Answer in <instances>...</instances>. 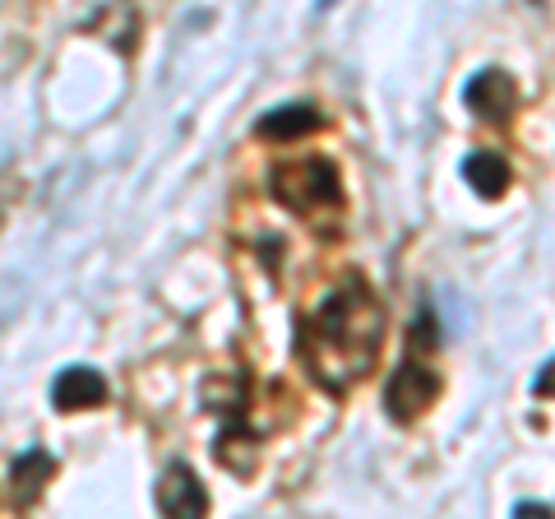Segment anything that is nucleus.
Listing matches in <instances>:
<instances>
[{"label":"nucleus","instance_id":"obj_5","mask_svg":"<svg viewBox=\"0 0 555 519\" xmlns=\"http://www.w3.org/2000/svg\"><path fill=\"white\" fill-rule=\"evenodd\" d=\"M158 506H163L167 519H204L208 515V496H204V488H199V478H195L190 464L177 459L163 473V482H158Z\"/></svg>","mask_w":555,"mask_h":519},{"label":"nucleus","instance_id":"obj_1","mask_svg":"<svg viewBox=\"0 0 555 519\" xmlns=\"http://www.w3.org/2000/svg\"><path fill=\"white\" fill-rule=\"evenodd\" d=\"M385 316L375 292L361 279H343L328 298L301 320V362L328 390H347L375 367Z\"/></svg>","mask_w":555,"mask_h":519},{"label":"nucleus","instance_id":"obj_2","mask_svg":"<svg viewBox=\"0 0 555 519\" xmlns=\"http://www.w3.org/2000/svg\"><path fill=\"white\" fill-rule=\"evenodd\" d=\"M273 195L297 214H320V210H334L343 204V181H338V167L328 159H297V163H283L273 172Z\"/></svg>","mask_w":555,"mask_h":519},{"label":"nucleus","instance_id":"obj_6","mask_svg":"<svg viewBox=\"0 0 555 519\" xmlns=\"http://www.w3.org/2000/svg\"><path fill=\"white\" fill-rule=\"evenodd\" d=\"M107 400V380H102L93 367H65L51 385V404L61 413H79V408H93Z\"/></svg>","mask_w":555,"mask_h":519},{"label":"nucleus","instance_id":"obj_8","mask_svg":"<svg viewBox=\"0 0 555 519\" xmlns=\"http://www.w3.org/2000/svg\"><path fill=\"white\" fill-rule=\"evenodd\" d=\"M463 177L481 200H500L509 190V167L500 153H473V159L463 163Z\"/></svg>","mask_w":555,"mask_h":519},{"label":"nucleus","instance_id":"obj_10","mask_svg":"<svg viewBox=\"0 0 555 519\" xmlns=\"http://www.w3.org/2000/svg\"><path fill=\"white\" fill-rule=\"evenodd\" d=\"M514 519H555V510L542 506V501H518V506H514Z\"/></svg>","mask_w":555,"mask_h":519},{"label":"nucleus","instance_id":"obj_11","mask_svg":"<svg viewBox=\"0 0 555 519\" xmlns=\"http://www.w3.org/2000/svg\"><path fill=\"white\" fill-rule=\"evenodd\" d=\"M537 394H542V400H555V357L546 362L542 371H537V385H532Z\"/></svg>","mask_w":555,"mask_h":519},{"label":"nucleus","instance_id":"obj_4","mask_svg":"<svg viewBox=\"0 0 555 519\" xmlns=\"http://www.w3.org/2000/svg\"><path fill=\"white\" fill-rule=\"evenodd\" d=\"M463 102H467V112L481 116V121H509L518 107V89L505 71H481V75L467 79Z\"/></svg>","mask_w":555,"mask_h":519},{"label":"nucleus","instance_id":"obj_3","mask_svg":"<svg viewBox=\"0 0 555 519\" xmlns=\"http://www.w3.org/2000/svg\"><path fill=\"white\" fill-rule=\"evenodd\" d=\"M440 394V376L416 357H403L398 371L389 376V390H385V408L393 413L398 422H412L416 413H426V404Z\"/></svg>","mask_w":555,"mask_h":519},{"label":"nucleus","instance_id":"obj_7","mask_svg":"<svg viewBox=\"0 0 555 519\" xmlns=\"http://www.w3.org/2000/svg\"><path fill=\"white\" fill-rule=\"evenodd\" d=\"M324 126V116L310 107V102H287V107H273L259 116V140H278V144H287V140H301V135L310 130H320Z\"/></svg>","mask_w":555,"mask_h":519},{"label":"nucleus","instance_id":"obj_9","mask_svg":"<svg viewBox=\"0 0 555 519\" xmlns=\"http://www.w3.org/2000/svg\"><path fill=\"white\" fill-rule=\"evenodd\" d=\"M51 473H56V459H51L47 450H38V445L24 450V455L14 459V473H10L14 496H20V501H33V496L47 488V478H51Z\"/></svg>","mask_w":555,"mask_h":519}]
</instances>
